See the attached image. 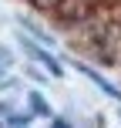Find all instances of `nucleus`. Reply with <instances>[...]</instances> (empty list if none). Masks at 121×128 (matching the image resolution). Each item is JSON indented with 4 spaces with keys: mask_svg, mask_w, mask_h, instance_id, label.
Returning <instances> with one entry per match:
<instances>
[{
    "mask_svg": "<svg viewBox=\"0 0 121 128\" xmlns=\"http://www.w3.org/2000/svg\"><path fill=\"white\" fill-rule=\"evenodd\" d=\"M27 4H30L37 14H44V17H54V14H57L61 7L67 4V0H27Z\"/></svg>",
    "mask_w": 121,
    "mask_h": 128,
    "instance_id": "nucleus-1",
    "label": "nucleus"
},
{
    "mask_svg": "<svg viewBox=\"0 0 121 128\" xmlns=\"http://www.w3.org/2000/svg\"><path fill=\"white\" fill-rule=\"evenodd\" d=\"M27 122H30V115H27V111H24V115H13V118H10V125H17V128H20V125L27 128Z\"/></svg>",
    "mask_w": 121,
    "mask_h": 128,
    "instance_id": "nucleus-2",
    "label": "nucleus"
},
{
    "mask_svg": "<svg viewBox=\"0 0 121 128\" xmlns=\"http://www.w3.org/2000/svg\"><path fill=\"white\" fill-rule=\"evenodd\" d=\"M30 104H34V108H37V111H47V108H44V101H40L37 94H30Z\"/></svg>",
    "mask_w": 121,
    "mask_h": 128,
    "instance_id": "nucleus-3",
    "label": "nucleus"
}]
</instances>
